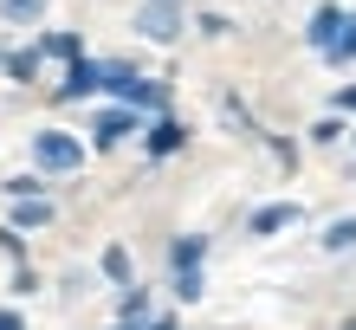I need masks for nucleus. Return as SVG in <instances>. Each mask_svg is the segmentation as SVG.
I'll list each match as a JSON object with an SVG mask.
<instances>
[{
  "mask_svg": "<svg viewBox=\"0 0 356 330\" xmlns=\"http://www.w3.org/2000/svg\"><path fill=\"white\" fill-rule=\"evenodd\" d=\"M324 65H356V7L343 13V26H337V39H330Z\"/></svg>",
  "mask_w": 356,
  "mask_h": 330,
  "instance_id": "ddd939ff",
  "label": "nucleus"
},
{
  "mask_svg": "<svg viewBox=\"0 0 356 330\" xmlns=\"http://www.w3.org/2000/svg\"><path fill=\"white\" fill-rule=\"evenodd\" d=\"M0 72H7V78H13V85H33V78H39V72H46V58H39L33 46H19V52H7V65H0Z\"/></svg>",
  "mask_w": 356,
  "mask_h": 330,
  "instance_id": "2eb2a0df",
  "label": "nucleus"
},
{
  "mask_svg": "<svg viewBox=\"0 0 356 330\" xmlns=\"http://www.w3.org/2000/svg\"><path fill=\"white\" fill-rule=\"evenodd\" d=\"M318 246H324V253H350V246H356V214H343V220H330L324 233H318Z\"/></svg>",
  "mask_w": 356,
  "mask_h": 330,
  "instance_id": "dca6fc26",
  "label": "nucleus"
},
{
  "mask_svg": "<svg viewBox=\"0 0 356 330\" xmlns=\"http://www.w3.org/2000/svg\"><path fill=\"white\" fill-rule=\"evenodd\" d=\"M52 201H13V214H7V226L13 233H39V226H52Z\"/></svg>",
  "mask_w": 356,
  "mask_h": 330,
  "instance_id": "9d476101",
  "label": "nucleus"
},
{
  "mask_svg": "<svg viewBox=\"0 0 356 330\" xmlns=\"http://www.w3.org/2000/svg\"><path fill=\"white\" fill-rule=\"evenodd\" d=\"M298 220H305L298 201H266V208L246 214V233H253V240H272V233H285V226H298Z\"/></svg>",
  "mask_w": 356,
  "mask_h": 330,
  "instance_id": "423d86ee",
  "label": "nucleus"
},
{
  "mask_svg": "<svg viewBox=\"0 0 356 330\" xmlns=\"http://www.w3.org/2000/svg\"><path fill=\"white\" fill-rule=\"evenodd\" d=\"M130 136H143V117L136 110H123V104H97L91 110V136H85V149H123Z\"/></svg>",
  "mask_w": 356,
  "mask_h": 330,
  "instance_id": "7ed1b4c3",
  "label": "nucleus"
},
{
  "mask_svg": "<svg viewBox=\"0 0 356 330\" xmlns=\"http://www.w3.org/2000/svg\"><path fill=\"white\" fill-rule=\"evenodd\" d=\"M330 117H356V85H337V104H330Z\"/></svg>",
  "mask_w": 356,
  "mask_h": 330,
  "instance_id": "aec40b11",
  "label": "nucleus"
},
{
  "mask_svg": "<svg viewBox=\"0 0 356 330\" xmlns=\"http://www.w3.org/2000/svg\"><path fill=\"white\" fill-rule=\"evenodd\" d=\"M143 330H175V317H149V324H143Z\"/></svg>",
  "mask_w": 356,
  "mask_h": 330,
  "instance_id": "4be33fe9",
  "label": "nucleus"
},
{
  "mask_svg": "<svg viewBox=\"0 0 356 330\" xmlns=\"http://www.w3.org/2000/svg\"><path fill=\"white\" fill-rule=\"evenodd\" d=\"M350 136H356V130H350Z\"/></svg>",
  "mask_w": 356,
  "mask_h": 330,
  "instance_id": "b1692460",
  "label": "nucleus"
},
{
  "mask_svg": "<svg viewBox=\"0 0 356 330\" xmlns=\"http://www.w3.org/2000/svg\"><path fill=\"white\" fill-rule=\"evenodd\" d=\"M7 188V201H46V181L39 175H13V181H0Z\"/></svg>",
  "mask_w": 356,
  "mask_h": 330,
  "instance_id": "f3484780",
  "label": "nucleus"
},
{
  "mask_svg": "<svg viewBox=\"0 0 356 330\" xmlns=\"http://www.w3.org/2000/svg\"><path fill=\"white\" fill-rule=\"evenodd\" d=\"M337 136H350L343 117H318V123H311V142H337Z\"/></svg>",
  "mask_w": 356,
  "mask_h": 330,
  "instance_id": "a211bd4d",
  "label": "nucleus"
},
{
  "mask_svg": "<svg viewBox=\"0 0 356 330\" xmlns=\"http://www.w3.org/2000/svg\"><path fill=\"white\" fill-rule=\"evenodd\" d=\"M85 162H91L85 136H72V130H33V175H39V181L78 175Z\"/></svg>",
  "mask_w": 356,
  "mask_h": 330,
  "instance_id": "f257e3e1",
  "label": "nucleus"
},
{
  "mask_svg": "<svg viewBox=\"0 0 356 330\" xmlns=\"http://www.w3.org/2000/svg\"><path fill=\"white\" fill-rule=\"evenodd\" d=\"M343 13H350V7H337V0H324V7L311 13V26H305V46L318 52V58L330 52V39H337V26H343Z\"/></svg>",
  "mask_w": 356,
  "mask_h": 330,
  "instance_id": "1a4fd4ad",
  "label": "nucleus"
},
{
  "mask_svg": "<svg viewBox=\"0 0 356 330\" xmlns=\"http://www.w3.org/2000/svg\"><path fill=\"white\" fill-rule=\"evenodd\" d=\"M201 259H207V233H181V240H169V285H175L181 304H195V298L207 292Z\"/></svg>",
  "mask_w": 356,
  "mask_h": 330,
  "instance_id": "f03ea898",
  "label": "nucleus"
},
{
  "mask_svg": "<svg viewBox=\"0 0 356 330\" xmlns=\"http://www.w3.org/2000/svg\"><path fill=\"white\" fill-rule=\"evenodd\" d=\"M58 104H85V97H97V58H78V65L58 72V85H52Z\"/></svg>",
  "mask_w": 356,
  "mask_h": 330,
  "instance_id": "0eeeda50",
  "label": "nucleus"
},
{
  "mask_svg": "<svg viewBox=\"0 0 356 330\" xmlns=\"http://www.w3.org/2000/svg\"><path fill=\"white\" fill-rule=\"evenodd\" d=\"M33 52L46 58V65H52V58H58V65H78V58H85V39H78V33H52V26H39Z\"/></svg>",
  "mask_w": 356,
  "mask_h": 330,
  "instance_id": "6e6552de",
  "label": "nucleus"
},
{
  "mask_svg": "<svg viewBox=\"0 0 356 330\" xmlns=\"http://www.w3.org/2000/svg\"><path fill=\"white\" fill-rule=\"evenodd\" d=\"M0 65H7V52H0Z\"/></svg>",
  "mask_w": 356,
  "mask_h": 330,
  "instance_id": "5701e85b",
  "label": "nucleus"
},
{
  "mask_svg": "<svg viewBox=\"0 0 356 330\" xmlns=\"http://www.w3.org/2000/svg\"><path fill=\"white\" fill-rule=\"evenodd\" d=\"M117 324H149V292L143 285H123L117 292Z\"/></svg>",
  "mask_w": 356,
  "mask_h": 330,
  "instance_id": "4468645a",
  "label": "nucleus"
},
{
  "mask_svg": "<svg viewBox=\"0 0 356 330\" xmlns=\"http://www.w3.org/2000/svg\"><path fill=\"white\" fill-rule=\"evenodd\" d=\"M104 279H111L117 285V292H123V285H136V259H130V246H104Z\"/></svg>",
  "mask_w": 356,
  "mask_h": 330,
  "instance_id": "f8f14e48",
  "label": "nucleus"
},
{
  "mask_svg": "<svg viewBox=\"0 0 356 330\" xmlns=\"http://www.w3.org/2000/svg\"><path fill=\"white\" fill-rule=\"evenodd\" d=\"M0 330H26V317H19V311H0Z\"/></svg>",
  "mask_w": 356,
  "mask_h": 330,
  "instance_id": "412c9836",
  "label": "nucleus"
},
{
  "mask_svg": "<svg viewBox=\"0 0 356 330\" xmlns=\"http://www.w3.org/2000/svg\"><path fill=\"white\" fill-rule=\"evenodd\" d=\"M143 149H149L156 162H162V156H175V149H188V123H181L175 110L149 117V123H143Z\"/></svg>",
  "mask_w": 356,
  "mask_h": 330,
  "instance_id": "39448f33",
  "label": "nucleus"
},
{
  "mask_svg": "<svg viewBox=\"0 0 356 330\" xmlns=\"http://www.w3.org/2000/svg\"><path fill=\"white\" fill-rule=\"evenodd\" d=\"M0 253H7L13 265H26V240H19V233H13V226H0Z\"/></svg>",
  "mask_w": 356,
  "mask_h": 330,
  "instance_id": "6ab92c4d",
  "label": "nucleus"
},
{
  "mask_svg": "<svg viewBox=\"0 0 356 330\" xmlns=\"http://www.w3.org/2000/svg\"><path fill=\"white\" fill-rule=\"evenodd\" d=\"M130 26L149 39V46H175V39L188 33V13H181V0H143Z\"/></svg>",
  "mask_w": 356,
  "mask_h": 330,
  "instance_id": "20e7f679",
  "label": "nucleus"
},
{
  "mask_svg": "<svg viewBox=\"0 0 356 330\" xmlns=\"http://www.w3.org/2000/svg\"><path fill=\"white\" fill-rule=\"evenodd\" d=\"M52 0H0V26H46Z\"/></svg>",
  "mask_w": 356,
  "mask_h": 330,
  "instance_id": "9b49d317",
  "label": "nucleus"
}]
</instances>
